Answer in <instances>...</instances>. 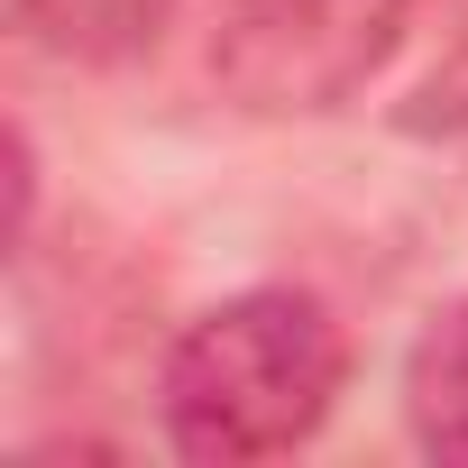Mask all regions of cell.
Returning a JSON list of instances; mask_svg holds the SVG:
<instances>
[{"label":"cell","instance_id":"obj_1","mask_svg":"<svg viewBox=\"0 0 468 468\" xmlns=\"http://www.w3.org/2000/svg\"><path fill=\"white\" fill-rule=\"evenodd\" d=\"M349 386V331L303 285H249L202 303L156 358L165 450L193 468H249L303 450Z\"/></svg>","mask_w":468,"mask_h":468},{"label":"cell","instance_id":"obj_2","mask_svg":"<svg viewBox=\"0 0 468 468\" xmlns=\"http://www.w3.org/2000/svg\"><path fill=\"white\" fill-rule=\"evenodd\" d=\"M413 10L422 0H229L211 83L249 120H322L395 65Z\"/></svg>","mask_w":468,"mask_h":468},{"label":"cell","instance_id":"obj_3","mask_svg":"<svg viewBox=\"0 0 468 468\" xmlns=\"http://www.w3.org/2000/svg\"><path fill=\"white\" fill-rule=\"evenodd\" d=\"M184 0H10V28L56 65H138Z\"/></svg>","mask_w":468,"mask_h":468},{"label":"cell","instance_id":"obj_4","mask_svg":"<svg viewBox=\"0 0 468 468\" xmlns=\"http://www.w3.org/2000/svg\"><path fill=\"white\" fill-rule=\"evenodd\" d=\"M404 422L413 450L468 468V294H450L404 349Z\"/></svg>","mask_w":468,"mask_h":468},{"label":"cell","instance_id":"obj_5","mask_svg":"<svg viewBox=\"0 0 468 468\" xmlns=\"http://www.w3.org/2000/svg\"><path fill=\"white\" fill-rule=\"evenodd\" d=\"M37 239V138L10 129V258H28Z\"/></svg>","mask_w":468,"mask_h":468}]
</instances>
